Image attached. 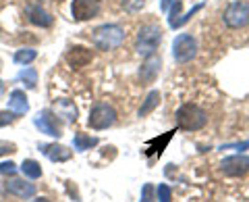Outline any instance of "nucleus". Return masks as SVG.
Listing matches in <instances>:
<instances>
[{
  "instance_id": "nucleus-30",
  "label": "nucleus",
  "mask_w": 249,
  "mask_h": 202,
  "mask_svg": "<svg viewBox=\"0 0 249 202\" xmlns=\"http://www.w3.org/2000/svg\"><path fill=\"white\" fill-rule=\"evenodd\" d=\"M34 202H50V200H48V198H36Z\"/></svg>"
},
{
  "instance_id": "nucleus-8",
  "label": "nucleus",
  "mask_w": 249,
  "mask_h": 202,
  "mask_svg": "<svg viewBox=\"0 0 249 202\" xmlns=\"http://www.w3.org/2000/svg\"><path fill=\"white\" fill-rule=\"evenodd\" d=\"M34 123L42 134L52 136V138H60V123H58V117H54L52 111H40L36 115Z\"/></svg>"
},
{
  "instance_id": "nucleus-32",
  "label": "nucleus",
  "mask_w": 249,
  "mask_h": 202,
  "mask_svg": "<svg viewBox=\"0 0 249 202\" xmlns=\"http://www.w3.org/2000/svg\"><path fill=\"white\" fill-rule=\"evenodd\" d=\"M0 67H2V61H0Z\"/></svg>"
},
{
  "instance_id": "nucleus-19",
  "label": "nucleus",
  "mask_w": 249,
  "mask_h": 202,
  "mask_svg": "<svg viewBox=\"0 0 249 202\" xmlns=\"http://www.w3.org/2000/svg\"><path fill=\"white\" fill-rule=\"evenodd\" d=\"M73 146H75V150L85 152V150L93 148V146H98V138H91V136H85V134H75Z\"/></svg>"
},
{
  "instance_id": "nucleus-29",
  "label": "nucleus",
  "mask_w": 249,
  "mask_h": 202,
  "mask_svg": "<svg viewBox=\"0 0 249 202\" xmlns=\"http://www.w3.org/2000/svg\"><path fill=\"white\" fill-rule=\"evenodd\" d=\"M11 152H17L13 142H0V157H4V154H11Z\"/></svg>"
},
{
  "instance_id": "nucleus-14",
  "label": "nucleus",
  "mask_w": 249,
  "mask_h": 202,
  "mask_svg": "<svg viewBox=\"0 0 249 202\" xmlns=\"http://www.w3.org/2000/svg\"><path fill=\"white\" fill-rule=\"evenodd\" d=\"M175 136V131H166L164 136H160V138H154V140H150V142H145V157H150V159H154V157H160L162 152H164V148L168 146V142H170V138Z\"/></svg>"
},
{
  "instance_id": "nucleus-15",
  "label": "nucleus",
  "mask_w": 249,
  "mask_h": 202,
  "mask_svg": "<svg viewBox=\"0 0 249 202\" xmlns=\"http://www.w3.org/2000/svg\"><path fill=\"white\" fill-rule=\"evenodd\" d=\"M40 150L54 162H65L73 157V152L62 144H44V146H40Z\"/></svg>"
},
{
  "instance_id": "nucleus-17",
  "label": "nucleus",
  "mask_w": 249,
  "mask_h": 202,
  "mask_svg": "<svg viewBox=\"0 0 249 202\" xmlns=\"http://www.w3.org/2000/svg\"><path fill=\"white\" fill-rule=\"evenodd\" d=\"M160 104V92L158 90H152L150 94L145 96V100H143V104L139 106V111H137V117H147L156 106Z\"/></svg>"
},
{
  "instance_id": "nucleus-6",
  "label": "nucleus",
  "mask_w": 249,
  "mask_h": 202,
  "mask_svg": "<svg viewBox=\"0 0 249 202\" xmlns=\"http://www.w3.org/2000/svg\"><path fill=\"white\" fill-rule=\"evenodd\" d=\"M114 121H116V111L106 102H98L89 111V127L91 129H98V131L108 129L114 125Z\"/></svg>"
},
{
  "instance_id": "nucleus-12",
  "label": "nucleus",
  "mask_w": 249,
  "mask_h": 202,
  "mask_svg": "<svg viewBox=\"0 0 249 202\" xmlns=\"http://www.w3.org/2000/svg\"><path fill=\"white\" fill-rule=\"evenodd\" d=\"M67 63L71 65L73 69H81V67H88L91 63V50L83 48V46H75L67 52Z\"/></svg>"
},
{
  "instance_id": "nucleus-26",
  "label": "nucleus",
  "mask_w": 249,
  "mask_h": 202,
  "mask_svg": "<svg viewBox=\"0 0 249 202\" xmlns=\"http://www.w3.org/2000/svg\"><path fill=\"white\" fill-rule=\"evenodd\" d=\"M156 188L154 183H145L143 190H142V202H156Z\"/></svg>"
},
{
  "instance_id": "nucleus-10",
  "label": "nucleus",
  "mask_w": 249,
  "mask_h": 202,
  "mask_svg": "<svg viewBox=\"0 0 249 202\" xmlns=\"http://www.w3.org/2000/svg\"><path fill=\"white\" fill-rule=\"evenodd\" d=\"M160 65H162V61H160V57H156V54L145 59V63L142 65V69H139L142 85H150V83L156 81V77H158V73H160Z\"/></svg>"
},
{
  "instance_id": "nucleus-7",
  "label": "nucleus",
  "mask_w": 249,
  "mask_h": 202,
  "mask_svg": "<svg viewBox=\"0 0 249 202\" xmlns=\"http://www.w3.org/2000/svg\"><path fill=\"white\" fill-rule=\"evenodd\" d=\"M220 171L229 177H241L249 171V157L245 154H232L220 162Z\"/></svg>"
},
{
  "instance_id": "nucleus-2",
  "label": "nucleus",
  "mask_w": 249,
  "mask_h": 202,
  "mask_svg": "<svg viewBox=\"0 0 249 202\" xmlns=\"http://www.w3.org/2000/svg\"><path fill=\"white\" fill-rule=\"evenodd\" d=\"M91 42L98 50H114L124 42V29L116 23H106L100 25L98 29H93L91 34Z\"/></svg>"
},
{
  "instance_id": "nucleus-4",
  "label": "nucleus",
  "mask_w": 249,
  "mask_h": 202,
  "mask_svg": "<svg viewBox=\"0 0 249 202\" xmlns=\"http://www.w3.org/2000/svg\"><path fill=\"white\" fill-rule=\"evenodd\" d=\"M197 54V42L191 34H178L173 42V57L178 65H185L196 59Z\"/></svg>"
},
{
  "instance_id": "nucleus-18",
  "label": "nucleus",
  "mask_w": 249,
  "mask_h": 202,
  "mask_svg": "<svg viewBox=\"0 0 249 202\" xmlns=\"http://www.w3.org/2000/svg\"><path fill=\"white\" fill-rule=\"evenodd\" d=\"M56 115L67 121H77V106L71 100H56Z\"/></svg>"
},
{
  "instance_id": "nucleus-5",
  "label": "nucleus",
  "mask_w": 249,
  "mask_h": 202,
  "mask_svg": "<svg viewBox=\"0 0 249 202\" xmlns=\"http://www.w3.org/2000/svg\"><path fill=\"white\" fill-rule=\"evenodd\" d=\"M222 21L227 23V27L231 29H241L249 23V4L243 0H237V2H231L227 9H224Z\"/></svg>"
},
{
  "instance_id": "nucleus-22",
  "label": "nucleus",
  "mask_w": 249,
  "mask_h": 202,
  "mask_svg": "<svg viewBox=\"0 0 249 202\" xmlns=\"http://www.w3.org/2000/svg\"><path fill=\"white\" fill-rule=\"evenodd\" d=\"M168 9H170V13H168V25L173 29H177V23H178V19H181V0H173Z\"/></svg>"
},
{
  "instance_id": "nucleus-11",
  "label": "nucleus",
  "mask_w": 249,
  "mask_h": 202,
  "mask_svg": "<svg viewBox=\"0 0 249 202\" xmlns=\"http://www.w3.org/2000/svg\"><path fill=\"white\" fill-rule=\"evenodd\" d=\"M4 190L9 194H13V196H17V198H31L36 194V185L27 183L25 180H17V177H13V180H6Z\"/></svg>"
},
{
  "instance_id": "nucleus-31",
  "label": "nucleus",
  "mask_w": 249,
  "mask_h": 202,
  "mask_svg": "<svg viewBox=\"0 0 249 202\" xmlns=\"http://www.w3.org/2000/svg\"><path fill=\"white\" fill-rule=\"evenodd\" d=\"M0 94H2V81H0Z\"/></svg>"
},
{
  "instance_id": "nucleus-28",
  "label": "nucleus",
  "mask_w": 249,
  "mask_h": 202,
  "mask_svg": "<svg viewBox=\"0 0 249 202\" xmlns=\"http://www.w3.org/2000/svg\"><path fill=\"white\" fill-rule=\"evenodd\" d=\"M15 121V115L11 111H0V127H6Z\"/></svg>"
},
{
  "instance_id": "nucleus-3",
  "label": "nucleus",
  "mask_w": 249,
  "mask_h": 202,
  "mask_svg": "<svg viewBox=\"0 0 249 202\" xmlns=\"http://www.w3.org/2000/svg\"><path fill=\"white\" fill-rule=\"evenodd\" d=\"M160 42H162V29H160V25H156V23H147V25H143L142 29H139L135 50H137L139 57L147 59V57H152V54H156Z\"/></svg>"
},
{
  "instance_id": "nucleus-25",
  "label": "nucleus",
  "mask_w": 249,
  "mask_h": 202,
  "mask_svg": "<svg viewBox=\"0 0 249 202\" xmlns=\"http://www.w3.org/2000/svg\"><path fill=\"white\" fill-rule=\"evenodd\" d=\"M145 4V0H123V9L127 13H137L142 11Z\"/></svg>"
},
{
  "instance_id": "nucleus-23",
  "label": "nucleus",
  "mask_w": 249,
  "mask_h": 202,
  "mask_svg": "<svg viewBox=\"0 0 249 202\" xmlns=\"http://www.w3.org/2000/svg\"><path fill=\"white\" fill-rule=\"evenodd\" d=\"M19 80L21 81H25V85L31 90V88H36V83H37V73H36V69H31V67H25L23 71L19 73Z\"/></svg>"
},
{
  "instance_id": "nucleus-24",
  "label": "nucleus",
  "mask_w": 249,
  "mask_h": 202,
  "mask_svg": "<svg viewBox=\"0 0 249 202\" xmlns=\"http://www.w3.org/2000/svg\"><path fill=\"white\" fill-rule=\"evenodd\" d=\"M156 198H158V202H170V200H173V192H170V185H168V183H160L158 190H156Z\"/></svg>"
},
{
  "instance_id": "nucleus-16",
  "label": "nucleus",
  "mask_w": 249,
  "mask_h": 202,
  "mask_svg": "<svg viewBox=\"0 0 249 202\" xmlns=\"http://www.w3.org/2000/svg\"><path fill=\"white\" fill-rule=\"evenodd\" d=\"M27 17H29V21L34 23V25H37V27H50V25H52L50 13L44 11L40 4L29 6V9H27Z\"/></svg>"
},
{
  "instance_id": "nucleus-9",
  "label": "nucleus",
  "mask_w": 249,
  "mask_h": 202,
  "mask_svg": "<svg viewBox=\"0 0 249 202\" xmlns=\"http://www.w3.org/2000/svg\"><path fill=\"white\" fill-rule=\"evenodd\" d=\"M73 19L75 21H89L98 17L100 13V0H73Z\"/></svg>"
},
{
  "instance_id": "nucleus-20",
  "label": "nucleus",
  "mask_w": 249,
  "mask_h": 202,
  "mask_svg": "<svg viewBox=\"0 0 249 202\" xmlns=\"http://www.w3.org/2000/svg\"><path fill=\"white\" fill-rule=\"evenodd\" d=\"M21 171H23V175H25V177H29V180H40V177H42V167H40V162L34 161V159L23 161Z\"/></svg>"
},
{
  "instance_id": "nucleus-13",
  "label": "nucleus",
  "mask_w": 249,
  "mask_h": 202,
  "mask_svg": "<svg viewBox=\"0 0 249 202\" xmlns=\"http://www.w3.org/2000/svg\"><path fill=\"white\" fill-rule=\"evenodd\" d=\"M9 111L15 115V117H21L29 111V102H27V96L23 90H13L11 96H9Z\"/></svg>"
},
{
  "instance_id": "nucleus-27",
  "label": "nucleus",
  "mask_w": 249,
  "mask_h": 202,
  "mask_svg": "<svg viewBox=\"0 0 249 202\" xmlns=\"http://www.w3.org/2000/svg\"><path fill=\"white\" fill-rule=\"evenodd\" d=\"M15 169H17V165H15L13 161H4L0 162V175H13Z\"/></svg>"
},
{
  "instance_id": "nucleus-21",
  "label": "nucleus",
  "mask_w": 249,
  "mask_h": 202,
  "mask_svg": "<svg viewBox=\"0 0 249 202\" xmlns=\"http://www.w3.org/2000/svg\"><path fill=\"white\" fill-rule=\"evenodd\" d=\"M37 57V52L34 48H21L15 52V63H19V65H29V63H34Z\"/></svg>"
},
{
  "instance_id": "nucleus-1",
  "label": "nucleus",
  "mask_w": 249,
  "mask_h": 202,
  "mask_svg": "<svg viewBox=\"0 0 249 202\" xmlns=\"http://www.w3.org/2000/svg\"><path fill=\"white\" fill-rule=\"evenodd\" d=\"M175 117H177V127L183 131H199L208 123V113L201 106L191 104V102L178 106Z\"/></svg>"
}]
</instances>
